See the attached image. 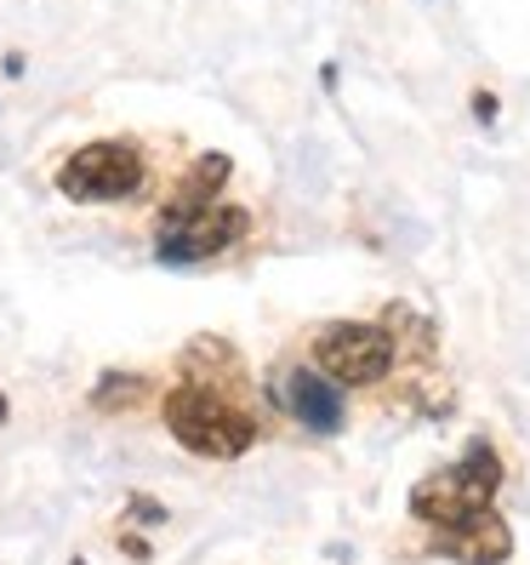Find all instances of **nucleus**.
Listing matches in <instances>:
<instances>
[{"label": "nucleus", "mask_w": 530, "mask_h": 565, "mask_svg": "<svg viewBox=\"0 0 530 565\" xmlns=\"http://www.w3.org/2000/svg\"><path fill=\"white\" fill-rule=\"evenodd\" d=\"M165 428L201 457H240L257 440V423L240 406H228V394H217L206 383H183L165 394Z\"/></svg>", "instance_id": "nucleus-1"}, {"label": "nucleus", "mask_w": 530, "mask_h": 565, "mask_svg": "<svg viewBox=\"0 0 530 565\" xmlns=\"http://www.w3.org/2000/svg\"><path fill=\"white\" fill-rule=\"evenodd\" d=\"M496 486H502V457L490 451V440H468V446H462L456 469L417 480L411 514H417L422 525H434V531H440V525H456V520H468L474 509H485L490 497H496Z\"/></svg>", "instance_id": "nucleus-2"}, {"label": "nucleus", "mask_w": 530, "mask_h": 565, "mask_svg": "<svg viewBox=\"0 0 530 565\" xmlns=\"http://www.w3.org/2000/svg\"><path fill=\"white\" fill-rule=\"evenodd\" d=\"M314 360L320 372L331 383H348V388H371L393 372V360H400V349H393V331L382 326H366V320H337L325 326L314 338Z\"/></svg>", "instance_id": "nucleus-3"}, {"label": "nucleus", "mask_w": 530, "mask_h": 565, "mask_svg": "<svg viewBox=\"0 0 530 565\" xmlns=\"http://www.w3.org/2000/svg\"><path fill=\"white\" fill-rule=\"evenodd\" d=\"M57 189L80 206H104V201H126L143 189V154L131 143H86L63 160Z\"/></svg>", "instance_id": "nucleus-4"}, {"label": "nucleus", "mask_w": 530, "mask_h": 565, "mask_svg": "<svg viewBox=\"0 0 530 565\" xmlns=\"http://www.w3.org/2000/svg\"><path fill=\"white\" fill-rule=\"evenodd\" d=\"M246 212L240 206H201V212H188L177 223H160V235H154V257L160 263H201V257H217L228 252L240 235H246Z\"/></svg>", "instance_id": "nucleus-5"}, {"label": "nucleus", "mask_w": 530, "mask_h": 565, "mask_svg": "<svg viewBox=\"0 0 530 565\" xmlns=\"http://www.w3.org/2000/svg\"><path fill=\"white\" fill-rule=\"evenodd\" d=\"M274 388H280L285 412L303 428H314V435H337L343 428V394L325 372H314V365H285V372L274 377Z\"/></svg>", "instance_id": "nucleus-6"}, {"label": "nucleus", "mask_w": 530, "mask_h": 565, "mask_svg": "<svg viewBox=\"0 0 530 565\" xmlns=\"http://www.w3.org/2000/svg\"><path fill=\"white\" fill-rule=\"evenodd\" d=\"M445 559H462V565H502L513 554V531L508 520L496 514L490 503L474 509L468 520H456V525H440V543H434Z\"/></svg>", "instance_id": "nucleus-7"}, {"label": "nucleus", "mask_w": 530, "mask_h": 565, "mask_svg": "<svg viewBox=\"0 0 530 565\" xmlns=\"http://www.w3.org/2000/svg\"><path fill=\"white\" fill-rule=\"evenodd\" d=\"M223 183H228V154H201V160L188 166V178H183V189L172 194V201H165L160 223H177V217H188V212H201V206H212Z\"/></svg>", "instance_id": "nucleus-8"}, {"label": "nucleus", "mask_w": 530, "mask_h": 565, "mask_svg": "<svg viewBox=\"0 0 530 565\" xmlns=\"http://www.w3.org/2000/svg\"><path fill=\"white\" fill-rule=\"evenodd\" d=\"M143 394H149V383H143V377H120V372H109L104 383H97L91 401L104 406V412H126L131 401H143Z\"/></svg>", "instance_id": "nucleus-9"}]
</instances>
